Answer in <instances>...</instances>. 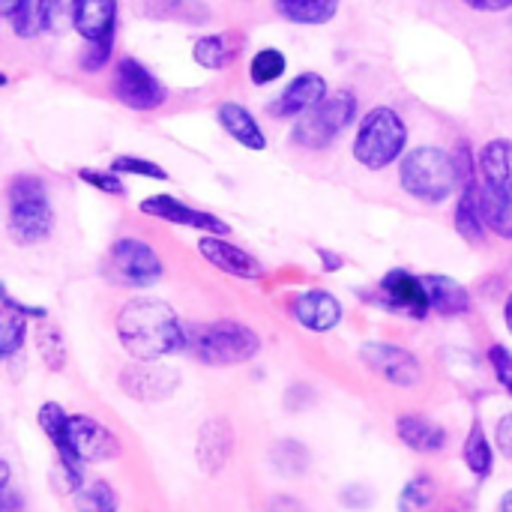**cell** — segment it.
Listing matches in <instances>:
<instances>
[{
    "mask_svg": "<svg viewBox=\"0 0 512 512\" xmlns=\"http://www.w3.org/2000/svg\"><path fill=\"white\" fill-rule=\"evenodd\" d=\"M54 231V204L36 174H15L6 186V234L15 246H39Z\"/></svg>",
    "mask_w": 512,
    "mask_h": 512,
    "instance_id": "7a4b0ae2",
    "label": "cell"
},
{
    "mask_svg": "<svg viewBox=\"0 0 512 512\" xmlns=\"http://www.w3.org/2000/svg\"><path fill=\"white\" fill-rule=\"evenodd\" d=\"M216 123L225 129L228 138H234L240 147L246 150H267V135L258 123V117L243 105V102H234V99H225L216 105Z\"/></svg>",
    "mask_w": 512,
    "mask_h": 512,
    "instance_id": "ffe728a7",
    "label": "cell"
},
{
    "mask_svg": "<svg viewBox=\"0 0 512 512\" xmlns=\"http://www.w3.org/2000/svg\"><path fill=\"white\" fill-rule=\"evenodd\" d=\"M9 84V75L6 72H0V87H6Z\"/></svg>",
    "mask_w": 512,
    "mask_h": 512,
    "instance_id": "f5cc1de1",
    "label": "cell"
},
{
    "mask_svg": "<svg viewBox=\"0 0 512 512\" xmlns=\"http://www.w3.org/2000/svg\"><path fill=\"white\" fill-rule=\"evenodd\" d=\"M354 159L366 171H384L408 150V123L390 105H375L360 117L354 135Z\"/></svg>",
    "mask_w": 512,
    "mask_h": 512,
    "instance_id": "5b68a950",
    "label": "cell"
},
{
    "mask_svg": "<svg viewBox=\"0 0 512 512\" xmlns=\"http://www.w3.org/2000/svg\"><path fill=\"white\" fill-rule=\"evenodd\" d=\"M186 354L204 366H243L261 354V336L240 321H213L186 327Z\"/></svg>",
    "mask_w": 512,
    "mask_h": 512,
    "instance_id": "3957f363",
    "label": "cell"
},
{
    "mask_svg": "<svg viewBox=\"0 0 512 512\" xmlns=\"http://www.w3.org/2000/svg\"><path fill=\"white\" fill-rule=\"evenodd\" d=\"M108 273L123 288H153L165 276V261L141 237H117L108 249Z\"/></svg>",
    "mask_w": 512,
    "mask_h": 512,
    "instance_id": "52a82bcc",
    "label": "cell"
},
{
    "mask_svg": "<svg viewBox=\"0 0 512 512\" xmlns=\"http://www.w3.org/2000/svg\"><path fill=\"white\" fill-rule=\"evenodd\" d=\"M9 483H12V465L0 456V492H6Z\"/></svg>",
    "mask_w": 512,
    "mask_h": 512,
    "instance_id": "681fc988",
    "label": "cell"
},
{
    "mask_svg": "<svg viewBox=\"0 0 512 512\" xmlns=\"http://www.w3.org/2000/svg\"><path fill=\"white\" fill-rule=\"evenodd\" d=\"M120 0H72L69 3V27L84 42H99L117 36Z\"/></svg>",
    "mask_w": 512,
    "mask_h": 512,
    "instance_id": "d6986e66",
    "label": "cell"
},
{
    "mask_svg": "<svg viewBox=\"0 0 512 512\" xmlns=\"http://www.w3.org/2000/svg\"><path fill=\"white\" fill-rule=\"evenodd\" d=\"M111 90H114L120 105H126L129 111H141V114L162 108L165 99H168V87L132 54L117 57Z\"/></svg>",
    "mask_w": 512,
    "mask_h": 512,
    "instance_id": "ba28073f",
    "label": "cell"
},
{
    "mask_svg": "<svg viewBox=\"0 0 512 512\" xmlns=\"http://www.w3.org/2000/svg\"><path fill=\"white\" fill-rule=\"evenodd\" d=\"M144 15L156 21H180V24H207L213 18L204 0H147Z\"/></svg>",
    "mask_w": 512,
    "mask_h": 512,
    "instance_id": "83f0119b",
    "label": "cell"
},
{
    "mask_svg": "<svg viewBox=\"0 0 512 512\" xmlns=\"http://www.w3.org/2000/svg\"><path fill=\"white\" fill-rule=\"evenodd\" d=\"M30 3H33V0H0V18L9 21V18H15L21 9H27Z\"/></svg>",
    "mask_w": 512,
    "mask_h": 512,
    "instance_id": "c3c4849f",
    "label": "cell"
},
{
    "mask_svg": "<svg viewBox=\"0 0 512 512\" xmlns=\"http://www.w3.org/2000/svg\"><path fill=\"white\" fill-rule=\"evenodd\" d=\"M72 504L78 512H117V495L108 480H87L72 492Z\"/></svg>",
    "mask_w": 512,
    "mask_h": 512,
    "instance_id": "1f68e13d",
    "label": "cell"
},
{
    "mask_svg": "<svg viewBox=\"0 0 512 512\" xmlns=\"http://www.w3.org/2000/svg\"><path fill=\"white\" fill-rule=\"evenodd\" d=\"M270 465L282 474V477H303L312 465V456L306 450V444L285 438L270 450Z\"/></svg>",
    "mask_w": 512,
    "mask_h": 512,
    "instance_id": "4dcf8cb0",
    "label": "cell"
},
{
    "mask_svg": "<svg viewBox=\"0 0 512 512\" xmlns=\"http://www.w3.org/2000/svg\"><path fill=\"white\" fill-rule=\"evenodd\" d=\"M342 0H273V9L288 24L300 27H324L339 15Z\"/></svg>",
    "mask_w": 512,
    "mask_h": 512,
    "instance_id": "d4e9b609",
    "label": "cell"
},
{
    "mask_svg": "<svg viewBox=\"0 0 512 512\" xmlns=\"http://www.w3.org/2000/svg\"><path fill=\"white\" fill-rule=\"evenodd\" d=\"M396 435L408 450L423 456H435L447 447V429L426 414H402L396 420Z\"/></svg>",
    "mask_w": 512,
    "mask_h": 512,
    "instance_id": "44dd1931",
    "label": "cell"
},
{
    "mask_svg": "<svg viewBox=\"0 0 512 512\" xmlns=\"http://www.w3.org/2000/svg\"><path fill=\"white\" fill-rule=\"evenodd\" d=\"M288 72V57L279 48H261L249 60V78L255 87H267Z\"/></svg>",
    "mask_w": 512,
    "mask_h": 512,
    "instance_id": "d6a6232c",
    "label": "cell"
},
{
    "mask_svg": "<svg viewBox=\"0 0 512 512\" xmlns=\"http://www.w3.org/2000/svg\"><path fill=\"white\" fill-rule=\"evenodd\" d=\"M198 255L210 267L222 270L225 276L243 279V282H261L267 276L264 264L252 252H246L243 246L231 243L228 237H213V234L198 237Z\"/></svg>",
    "mask_w": 512,
    "mask_h": 512,
    "instance_id": "4fadbf2b",
    "label": "cell"
},
{
    "mask_svg": "<svg viewBox=\"0 0 512 512\" xmlns=\"http://www.w3.org/2000/svg\"><path fill=\"white\" fill-rule=\"evenodd\" d=\"M138 210L144 216H153L159 222H168V225H180V228H195L201 234H213V237H228L231 234V225L225 219H219L216 213H207V210H198L174 195H165V192H156V195H147L141 198Z\"/></svg>",
    "mask_w": 512,
    "mask_h": 512,
    "instance_id": "8fae6325",
    "label": "cell"
},
{
    "mask_svg": "<svg viewBox=\"0 0 512 512\" xmlns=\"http://www.w3.org/2000/svg\"><path fill=\"white\" fill-rule=\"evenodd\" d=\"M0 306L9 309V312H15V315H21V318H27V321H45V318H48V309H45V306H33V303L15 300L3 282H0Z\"/></svg>",
    "mask_w": 512,
    "mask_h": 512,
    "instance_id": "60d3db41",
    "label": "cell"
},
{
    "mask_svg": "<svg viewBox=\"0 0 512 512\" xmlns=\"http://www.w3.org/2000/svg\"><path fill=\"white\" fill-rule=\"evenodd\" d=\"M453 222H456L459 237L468 240L471 246H480V243L486 240V225H483L480 210H477V183L459 189V201H456Z\"/></svg>",
    "mask_w": 512,
    "mask_h": 512,
    "instance_id": "f1b7e54d",
    "label": "cell"
},
{
    "mask_svg": "<svg viewBox=\"0 0 512 512\" xmlns=\"http://www.w3.org/2000/svg\"><path fill=\"white\" fill-rule=\"evenodd\" d=\"M243 51V36L234 30H222V33H204L192 42V60L201 69L210 72H222L228 69Z\"/></svg>",
    "mask_w": 512,
    "mask_h": 512,
    "instance_id": "603a6c76",
    "label": "cell"
},
{
    "mask_svg": "<svg viewBox=\"0 0 512 512\" xmlns=\"http://www.w3.org/2000/svg\"><path fill=\"white\" fill-rule=\"evenodd\" d=\"M288 309H291V318H294L303 330H309V333H330V330H336V327L342 324V318H345V309H342L339 297L330 294V291H324V288L300 291V294L288 303Z\"/></svg>",
    "mask_w": 512,
    "mask_h": 512,
    "instance_id": "e0dca14e",
    "label": "cell"
},
{
    "mask_svg": "<svg viewBox=\"0 0 512 512\" xmlns=\"http://www.w3.org/2000/svg\"><path fill=\"white\" fill-rule=\"evenodd\" d=\"M477 210L486 231L498 234L501 240H512V201L498 195L492 186L477 183Z\"/></svg>",
    "mask_w": 512,
    "mask_h": 512,
    "instance_id": "484cf974",
    "label": "cell"
},
{
    "mask_svg": "<svg viewBox=\"0 0 512 512\" xmlns=\"http://www.w3.org/2000/svg\"><path fill=\"white\" fill-rule=\"evenodd\" d=\"M120 348L138 363H156L186 351V324L156 297H132L114 318Z\"/></svg>",
    "mask_w": 512,
    "mask_h": 512,
    "instance_id": "6da1fadb",
    "label": "cell"
},
{
    "mask_svg": "<svg viewBox=\"0 0 512 512\" xmlns=\"http://www.w3.org/2000/svg\"><path fill=\"white\" fill-rule=\"evenodd\" d=\"M108 168L120 177H144V180H159L165 183L168 180V171L153 162V159H144V156H132V153H120L108 162Z\"/></svg>",
    "mask_w": 512,
    "mask_h": 512,
    "instance_id": "e575fe53",
    "label": "cell"
},
{
    "mask_svg": "<svg viewBox=\"0 0 512 512\" xmlns=\"http://www.w3.org/2000/svg\"><path fill=\"white\" fill-rule=\"evenodd\" d=\"M477 168L483 174V183L492 186L498 195L512 201V141L510 138H492L477 153Z\"/></svg>",
    "mask_w": 512,
    "mask_h": 512,
    "instance_id": "7402d4cb",
    "label": "cell"
},
{
    "mask_svg": "<svg viewBox=\"0 0 512 512\" xmlns=\"http://www.w3.org/2000/svg\"><path fill=\"white\" fill-rule=\"evenodd\" d=\"M399 186L423 204H444L459 189L453 150L435 144L408 150L399 162Z\"/></svg>",
    "mask_w": 512,
    "mask_h": 512,
    "instance_id": "277c9868",
    "label": "cell"
},
{
    "mask_svg": "<svg viewBox=\"0 0 512 512\" xmlns=\"http://www.w3.org/2000/svg\"><path fill=\"white\" fill-rule=\"evenodd\" d=\"M438 480L432 474H417L399 492V512H435L438 507Z\"/></svg>",
    "mask_w": 512,
    "mask_h": 512,
    "instance_id": "f546056e",
    "label": "cell"
},
{
    "mask_svg": "<svg viewBox=\"0 0 512 512\" xmlns=\"http://www.w3.org/2000/svg\"><path fill=\"white\" fill-rule=\"evenodd\" d=\"M318 258H321V267H324L327 273H339V270L345 267V258L336 255V252H330V249H318Z\"/></svg>",
    "mask_w": 512,
    "mask_h": 512,
    "instance_id": "bcb514c9",
    "label": "cell"
},
{
    "mask_svg": "<svg viewBox=\"0 0 512 512\" xmlns=\"http://www.w3.org/2000/svg\"><path fill=\"white\" fill-rule=\"evenodd\" d=\"M327 93V78L321 72H300L297 78H291L285 84V90L267 105V114L276 120H297L300 114H306L309 108H315L318 102H324Z\"/></svg>",
    "mask_w": 512,
    "mask_h": 512,
    "instance_id": "2e32d148",
    "label": "cell"
},
{
    "mask_svg": "<svg viewBox=\"0 0 512 512\" xmlns=\"http://www.w3.org/2000/svg\"><path fill=\"white\" fill-rule=\"evenodd\" d=\"M180 387V375L168 366H162V360L156 363H138L132 360L123 372H120V390L144 405H156V402H168Z\"/></svg>",
    "mask_w": 512,
    "mask_h": 512,
    "instance_id": "7c38bea8",
    "label": "cell"
},
{
    "mask_svg": "<svg viewBox=\"0 0 512 512\" xmlns=\"http://www.w3.org/2000/svg\"><path fill=\"white\" fill-rule=\"evenodd\" d=\"M69 3L72 0H33L39 33H60L69 24Z\"/></svg>",
    "mask_w": 512,
    "mask_h": 512,
    "instance_id": "8d00e7d4",
    "label": "cell"
},
{
    "mask_svg": "<svg viewBox=\"0 0 512 512\" xmlns=\"http://www.w3.org/2000/svg\"><path fill=\"white\" fill-rule=\"evenodd\" d=\"M39 354H42V363L48 372H63L66 369V342H63V333L60 327L54 324H42L39 330Z\"/></svg>",
    "mask_w": 512,
    "mask_h": 512,
    "instance_id": "d590c367",
    "label": "cell"
},
{
    "mask_svg": "<svg viewBox=\"0 0 512 512\" xmlns=\"http://www.w3.org/2000/svg\"><path fill=\"white\" fill-rule=\"evenodd\" d=\"M462 462H465V468L480 483L489 480L492 471H495V447H492V441H489V435H486V429H483L480 420L471 423V432H468L465 447H462Z\"/></svg>",
    "mask_w": 512,
    "mask_h": 512,
    "instance_id": "4316f807",
    "label": "cell"
},
{
    "mask_svg": "<svg viewBox=\"0 0 512 512\" xmlns=\"http://www.w3.org/2000/svg\"><path fill=\"white\" fill-rule=\"evenodd\" d=\"M237 450V432L231 426L228 417H207L198 429V441H195V459L198 468L207 477H219Z\"/></svg>",
    "mask_w": 512,
    "mask_h": 512,
    "instance_id": "5bb4252c",
    "label": "cell"
},
{
    "mask_svg": "<svg viewBox=\"0 0 512 512\" xmlns=\"http://www.w3.org/2000/svg\"><path fill=\"white\" fill-rule=\"evenodd\" d=\"M495 444H498V450L512 462V411L498 420V426H495Z\"/></svg>",
    "mask_w": 512,
    "mask_h": 512,
    "instance_id": "7bdbcfd3",
    "label": "cell"
},
{
    "mask_svg": "<svg viewBox=\"0 0 512 512\" xmlns=\"http://www.w3.org/2000/svg\"><path fill=\"white\" fill-rule=\"evenodd\" d=\"M27 345V318L0 309V363L15 360Z\"/></svg>",
    "mask_w": 512,
    "mask_h": 512,
    "instance_id": "836d02e7",
    "label": "cell"
},
{
    "mask_svg": "<svg viewBox=\"0 0 512 512\" xmlns=\"http://www.w3.org/2000/svg\"><path fill=\"white\" fill-rule=\"evenodd\" d=\"M474 12H507L512 9V0H462Z\"/></svg>",
    "mask_w": 512,
    "mask_h": 512,
    "instance_id": "ee69618b",
    "label": "cell"
},
{
    "mask_svg": "<svg viewBox=\"0 0 512 512\" xmlns=\"http://www.w3.org/2000/svg\"><path fill=\"white\" fill-rule=\"evenodd\" d=\"M504 324H507V330L512 333V291L507 294V300H504Z\"/></svg>",
    "mask_w": 512,
    "mask_h": 512,
    "instance_id": "f907efd6",
    "label": "cell"
},
{
    "mask_svg": "<svg viewBox=\"0 0 512 512\" xmlns=\"http://www.w3.org/2000/svg\"><path fill=\"white\" fill-rule=\"evenodd\" d=\"M360 360L369 366V372H375L381 381H387L399 390H414L423 384V363L417 360V354H411L402 345L369 342L360 348Z\"/></svg>",
    "mask_w": 512,
    "mask_h": 512,
    "instance_id": "30bf717a",
    "label": "cell"
},
{
    "mask_svg": "<svg viewBox=\"0 0 512 512\" xmlns=\"http://www.w3.org/2000/svg\"><path fill=\"white\" fill-rule=\"evenodd\" d=\"M114 39H117V36L99 39V42H84V48H81V54H78V69L87 72V75L102 72V69L111 63V57H114Z\"/></svg>",
    "mask_w": 512,
    "mask_h": 512,
    "instance_id": "74e56055",
    "label": "cell"
},
{
    "mask_svg": "<svg viewBox=\"0 0 512 512\" xmlns=\"http://www.w3.org/2000/svg\"><path fill=\"white\" fill-rule=\"evenodd\" d=\"M36 426L42 429V435L48 438V444L54 447L63 483L72 492H78L87 483V465L78 459L75 444H72V426H69V414L60 402H42L36 411Z\"/></svg>",
    "mask_w": 512,
    "mask_h": 512,
    "instance_id": "9c48e42d",
    "label": "cell"
},
{
    "mask_svg": "<svg viewBox=\"0 0 512 512\" xmlns=\"http://www.w3.org/2000/svg\"><path fill=\"white\" fill-rule=\"evenodd\" d=\"M69 426H72L75 453L84 465H102V462H111L120 456V438L96 417L69 414Z\"/></svg>",
    "mask_w": 512,
    "mask_h": 512,
    "instance_id": "ac0fdd59",
    "label": "cell"
},
{
    "mask_svg": "<svg viewBox=\"0 0 512 512\" xmlns=\"http://www.w3.org/2000/svg\"><path fill=\"white\" fill-rule=\"evenodd\" d=\"M78 180L87 183L90 189L105 192V195H114V198H123V195H126L123 177L114 174L111 168H105V171H102V168H81V171H78Z\"/></svg>",
    "mask_w": 512,
    "mask_h": 512,
    "instance_id": "f35d334b",
    "label": "cell"
},
{
    "mask_svg": "<svg viewBox=\"0 0 512 512\" xmlns=\"http://www.w3.org/2000/svg\"><path fill=\"white\" fill-rule=\"evenodd\" d=\"M378 297H381L384 309L402 312V315L417 318V321L432 312L423 276H414V273H408L402 267L384 273V279L378 282Z\"/></svg>",
    "mask_w": 512,
    "mask_h": 512,
    "instance_id": "9a60e30c",
    "label": "cell"
},
{
    "mask_svg": "<svg viewBox=\"0 0 512 512\" xmlns=\"http://www.w3.org/2000/svg\"><path fill=\"white\" fill-rule=\"evenodd\" d=\"M423 285H426L432 312H438L441 318H459L471 312V291L459 279L432 273V276H423Z\"/></svg>",
    "mask_w": 512,
    "mask_h": 512,
    "instance_id": "cb8c5ba5",
    "label": "cell"
},
{
    "mask_svg": "<svg viewBox=\"0 0 512 512\" xmlns=\"http://www.w3.org/2000/svg\"><path fill=\"white\" fill-rule=\"evenodd\" d=\"M267 512H306V507H303L297 498H291V495H276V498L267 504Z\"/></svg>",
    "mask_w": 512,
    "mask_h": 512,
    "instance_id": "f6af8a7d",
    "label": "cell"
},
{
    "mask_svg": "<svg viewBox=\"0 0 512 512\" xmlns=\"http://www.w3.org/2000/svg\"><path fill=\"white\" fill-rule=\"evenodd\" d=\"M357 120V93L339 90L294 120L291 138L306 150H327Z\"/></svg>",
    "mask_w": 512,
    "mask_h": 512,
    "instance_id": "8992f818",
    "label": "cell"
},
{
    "mask_svg": "<svg viewBox=\"0 0 512 512\" xmlns=\"http://www.w3.org/2000/svg\"><path fill=\"white\" fill-rule=\"evenodd\" d=\"M24 510V498L18 492H0V512H21Z\"/></svg>",
    "mask_w": 512,
    "mask_h": 512,
    "instance_id": "7dc6e473",
    "label": "cell"
},
{
    "mask_svg": "<svg viewBox=\"0 0 512 512\" xmlns=\"http://www.w3.org/2000/svg\"><path fill=\"white\" fill-rule=\"evenodd\" d=\"M486 357H489V366H492L498 384L512 396V351L510 348H504V345H492V348L486 351Z\"/></svg>",
    "mask_w": 512,
    "mask_h": 512,
    "instance_id": "ab89813d",
    "label": "cell"
},
{
    "mask_svg": "<svg viewBox=\"0 0 512 512\" xmlns=\"http://www.w3.org/2000/svg\"><path fill=\"white\" fill-rule=\"evenodd\" d=\"M498 512H512V489L501 495V501H498Z\"/></svg>",
    "mask_w": 512,
    "mask_h": 512,
    "instance_id": "816d5d0a",
    "label": "cell"
},
{
    "mask_svg": "<svg viewBox=\"0 0 512 512\" xmlns=\"http://www.w3.org/2000/svg\"><path fill=\"white\" fill-rule=\"evenodd\" d=\"M339 501H342V507H348V510H369L372 507V492L366 489V486H360V483H354V486H345L342 492H339Z\"/></svg>",
    "mask_w": 512,
    "mask_h": 512,
    "instance_id": "b9f144b4",
    "label": "cell"
}]
</instances>
